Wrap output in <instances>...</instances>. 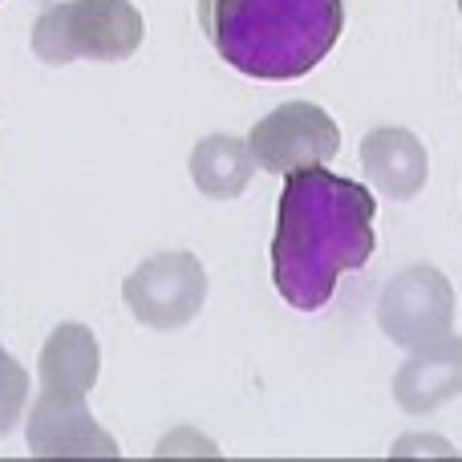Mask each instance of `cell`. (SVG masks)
I'll return each instance as SVG.
<instances>
[{
	"label": "cell",
	"instance_id": "cell-5",
	"mask_svg": "<svg viewBox=\"0 0 462 462\" xmlns=\"http://www.w3.org/2000/svg\"><path fill=\"white\" fill-rule=\"evenodd\" d=\"M247 151L255 159V171L292 175V171L320 167V162L333 159L341 151V130L320 106L284 102L252 126Z\"/></svg>",
	"mask_w": 462,
	"mask_h": 462
},
{
	"label": "cell",
	"instance_id": "cell-8",
	"mask_svg": "<svg viewBox=\"0 0 462 462\" xmlns=\"http://www.w3.org/2000/svg\"><path fill=\"white\" fill-rule=\"evenodd\" d=\"M462 393V337H434L418 345L393 377V402L406 414H430Z\"/></svg>",
	"mask_w": 462,
	"mask_h": 462
},
{
	"label": "cell",
	"instance_id": "cell-9",
	"mask_svg": "<svg viewBox=\"0 0 462 462\" xmlns=\"http://www.w3.org/2000/svg\"><path fill=\"white\" fill-rule=\"evenodd\" d=\"M361 167L385 199H414L426 183V146L406 126H377L361 138Z\"/></svg>",
	"mask_w": 462,
	"mask_h": 462
},
{
	"label": "cell",
	"instance_id": "cell-11",
	"mask_svg": "<svg viewBox=\"0 0 462 462\" xmlns=\"http://www.w3.org/2000/svg\"><path fill=\"white\" fill-rule=\"evenodd\" d=\"M29 406V369L0 345V439L13 434Z\"/></svg>",
	"mask_w": 462,
	"mask_h": 462
},
{
	"label": "cell",
	"instance_id": "cell-6",
	"mask_svg": "<svg viewBox=\"0 0 462 462\" xmlns=\"http://www.w3.org/2000/svg\"><path fill=\"white\" fill-rule=\"evenodd\" d=\"M122 296L146 328H183L208 300V272L191 252H162L130 272Z\"/></svg>",
	"mask_w": 462,
	"mask_h": 462
},
{
	"label": "cell",
	"instance_id": "cell-7",
	"mask_svg": "<svg viewBox=\"0 0 462 462\" xmlns=\"http://www.w3.org/2000/svg\"><path fill=\"white\" fill-rule=\"evenodd\" d=\"M377 325L393 345H406V349L447 337L455 325V288L439 268L414 263L385 284Z\"/></svg>",
	"mask_w": 462,
	"mask_h": 462
},
{
	"label": "cell",
	"instance_id": "cell-4",
	"mask_svg": "<svg viewBox=\"0 0 462 462\" xmlns=\"http://www.w3.org/2000/svg\"><path fill=\"white\" fill-rule=\"evenodd\" d=\"M146 37L130 0H57L32 24V53L45 65L126 61Z\"/></svg>",
	"mask_w": 462,
	"mask_h": 462
},
{
	"label": "cell",
	"instance_id": "cell-1",
	"mask_svg": "<svg viewBox=\"0 0 462 462\" xmlns=\"http://www.w3.org/2000/svg\"><path fill=\"white\" fill-rule=\"evenodd\" d=\"M377 199L369 187L333 171L304 167L284 175L276 236H272V276L292 309L317 312L337 292L345 272H361L377 247Z\"/></svg>",
	"mask_w": 462,
	"mask_h": 462
},
{
	"label": "cell",
	"instance_id": "cell-10",
	"mask_svg": "<svg viewBox=\"0 0 462 462\" xmlns=\"http://www.w3.org/2000/svg\"><path fill=\"white\" fill-rule=\"evenodd\" d=\"M255 175V159L244 138L236 134H208L191 151V179L208 199H236L247 191Z\"/></svg>",
	"mask_w": 462,
	"mask_h": 462
},
{
	"label": "cell",
	"instance_id": "cell-12",
	"mask_svg": "<svg viewBox=\"0 0 462 462\" xmlns=\"http://www.w3.org/2000/svg\"><path fill=\"white\" fill-rule=\"evenodd\" d=\"M414 450H439V455H455V450H450V447H447V442L414 439V442H398V447H393V458H406V455H414Z\"/></svg>",
	"mask_w": 462,
	"mask_h": 462
},
{
	"label": "cell",
	"instance_id": "cell-2",
	"mask_svg": "<svg viewBox=\"0 0 462 462\" xmlns=\"http://www.w3.org/2000/svg\"><path fill=\"white\" fill-rule=\"evenodd\" d=\"M211 49L260 81H292L333 53L345 29L341 0H199Z\"/></svg>",
	"mask_w": 462,
	"mask_h": 462
},
{
	"label": "cell",
	"instance_id": "cell-3",
	"mask_svg": "<svg viewBox=\"0 0 462 462\" xmlns=\"http://www.w3.org/2000/svg\"><path fill=\"white\" fill-rule=\"evenodd\" d=\"M102 349L86 325H57L41 349V393L29 410V450L37 458H118V442L94 422L86 393L94 390Z\"/></svg>",
	"mask_w": 462,
	"mask_h": 462
},
{
	"label": "cell",
	"instance_id": "cell-13",
	"mask_svg": "<svg viewBox=\"0 0 462 462\" xmlns=\"http://www.w3.org/2000/svg\"><path fill=\"white\" fill-rule=\"evenodd\" d=\"M458 16H462V0H458Z\"/></svg>",
	"mask_w": 462,
	"mask_h": 462
}]
</instances>
